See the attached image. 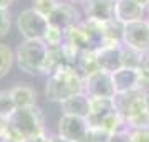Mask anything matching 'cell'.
<instances>
[{"mask_svg": "<svg viewBox=\"0 0 149 142\" xmlns=\"http://www.w3.org/2000/svg\"><path fill=\"white\" fill-rule=\"evenodd\" d=\"M43 132H45L43 112L37 106H28V107H17L7 117L0 137L3 142H23Z\"/></svg>", "mask_w": 149, "mask_h": 142, "instance_id": "obj_1", "label": "cell"}, {"mask_svg": "<svg viewBox=\"0 0 149 142\" xmlns=\"http://www.w3.org/2000/svg\"><path fill=\"white\" fill-rule=\"evenodd\" d=\"M78 93H83V78L73 66L60 68L48 76L45 94L50 101L61 103Z\"/></svg>", "mask_w": 149, "mask_h": 142, "instance_id": "obj_2", "label": "cell"}, {"mask_svg": "<svg viewBox=\"0 0 149 142\" xmlns=\"http://www.w3.org/2000/svg\"><path fill=\"white\" fill-rule=\"evenodd\" d=\"M48 45L43 40H25L17 48L15 58L18 61V68L27 74H42L43 61L47 56Z\"/></svg>", "mask_w": 149, "mask_h": 142, "instance_id": "obj_3", "label": "cell"}, {"mask_svg": "<svg viewBox=\"0 0 149 142\" xmlns=\"http://www.w3.org/2000/svg\"><path fill=\"white\" fill-rule=\"evenodd\" d=\"M113 104H114L116 112L124 119V122L148 109L146 101H144V91H141L139 88L126 91V93H116L113 96Z\"/></svg>", "mask_w": 149, "mask_h": 142, "instance_id": "obj_4", "label": "cell"}, {"mask_svg": "<svg viewBox=\"0 0 149 142\" xmlns=\"http://www.w3.org/2000/svg\"><path fill=\"white\" fill-rule=\"evenodd\" d=\"M17 26L25 40H43L48 30V20L47 17H43L37 10L28 8L18 15Z\"/></svg>", "mask_w": 149, "mask_h": 142, "instance_id": "obj_5", "label": "cell"}, {"mask_svg": "<svg viewBox=\"0 0 149 142\" xmlns=\"http://www.w3.org/2000/svg\"><path fill=\"white\" fill-rule=\"evenodd\" d=\"M83 93L88 98H113L116 93H114L111 74L104 71H96L90 76H85Z\"/></svg>", "mask_w": 149, "mask_h": 142, "instance_id": "obj_6", "label": "cell"}, {"mask_svg": "<svg viewBox=\"0 0 149 142\" xmlns=\"http://www.w3.org/2000/svg\"><path fill=\"white\" fill-rule=\"evenodd\" d=\"M123 45L134 48L141 53L149 51V28L146 20H136L124 23Z\"/></svg>", "mask_w": 149, "mask_h": 142, "instance_id": "obj_7", "label": "cell"}, {"mask_svg": "<svg viewBox=\"0 0 149 142\" xmlns=\"http://www.w3.org/2000/svg\"><path fill=\"white\" fill-rule=\"evenodd\" d=\"M90 126L85 117L63 114L58 121V134L70 142H83Z\"/></svg>", "mask_w": 149, "mask_h": 142, "instance_id": "obj_8", "label": "cell"}, {"mask_svg": "<svg viewBox=\"0 0 149 142\" xmlns=\"http://www.w3.org/2000/svg\"><path fill=\"white\" fill-rule=\"evenodd\" d=\"M47 20L50 26H55L63 33H66L71 26L78 23V10L71 3L60 2L58 7L47 17Z\"/></svg>", "mask_w": 149, "mask_h": 142, "instance_id": "obj_9", "label": "cell"}, {"mask_svg": "<svg viewBox=\"0 0 149 142\" xmlns=\"http://www.w3.org/2000/svg\"><path fill=\"white\" fill-rule=\"evenodd\" d=\"M86 18L104 23L116 18V0H85Z\"/></svg>", "mask_w": 149, "mask_h": 142, "instance_id": "obj_10", "label": "cell"}, {"mask_svg": "<svg viewBox=\"0 0 149 142\" xmlns=\"http://www.w3.org/2000/svg\"><path fill=\"white\" fill-rule=\"evenodd\" d=\"M96 58L101 71L113 74L114 71L123 68L121 45H108V46H103L101 50H96Z\"/></svg>", "mask_w": 149, "mask_h": 142, "instance_id": "obj_11", "label": "cell"}, {"mask_svg": "<svg viewBox=\"0 0 149 142\" xmlns=\"http://www.w3.org/2000/svg\"><path fill=\"white\" fill-rule=\"evenodd\" d=\"M113 98H90V114L86 117L90 127H101L103 121L114 112Z\"/></svg>", "mask_w": 149, "mask_h": 142, "instance_id": "obj_12", "label": "cell"}, {"mask_svg": "<svg viewBox=\"0 0 149 142\" xmlns=\"http://www.w3.org/2000/svg\"><path fill=\"white\" fill-rule=\"evenodd\" d=\"M113 78V86H114V93H126L131 89H138L139 88V69H133V68H124L118 69L111 74Z\"/></svg>", "mask_w": 149, "mask_h": 142, "instance_id": "obj_13", "label": "cell"}, {"mask_svg": "<svg viewBox=\"0 0 149 142\" xmlns=\"http://www.w3.org/2000/svg\"><path fill=\"white\" fill-rule=\"evenodd\" d=\"M65 66H73L70 63L68 56L63 50V45H55V46H48L47 50V56L43 61V73H47L48 76L55 71H58L60 68Z\"/></svg>", "mask_w": 149, "mask_h": 142, "instance_id": "obj_14", "label": "cell"}, {"mask_svg": "<svg viewBox=\"0 0 149 142\" xmlns=\"http://www.w3.org/2000/svg\"><path fill=\"white\" fill-rule=\"evenodd\" d=\"M63 114L68 116H78V117H88L90 114V98L85 93H78V94L70 96L68 99L60 103Z\"/></svg>", "mask_w": 149, "mask_h": 142, "instance_id": "obj_15", "label": "cell"}, {"mask_svg": "<svg viewBox=\"0 0 149 142\" xmlns=\"http://www.w3.org/2000/svg\"><path fill=\"white\" fill-rule=\"evenodd\" d=\"M144 10L146 8L136 0H116V18L123 23L143 20Z\"/></svg>", "mask_w": 149, "mask_h": 142, "instance_id": "obj_16", "label": "cell"}, {"mask_svg": "<svg viewBox=\"0 0 149 142\" xmlns=\"http://www.w3.org/2000/svg\"><path fill=\"white\" fill-rule=\"evenodd\" d=\"M81 26H83L86 37H88V42H90V45H91V50H101V48L106 45V37H104L103 23L86 18V20L81 23Z\"/></svg>", "mask_w": 149, "mask_h": 142, "instance_id": "obj_17", "label": "cell"}, {"mask_svg": "<svg viewBox=\"0 0 149 142\" xmlns=\"http://www.w3.org/2000/svg\"><path fill=\"white\" fill-rule=\"evenodd\" d=\"M10 94L17 107H28V106H35L37 103V91L27 84H18L15 88H12Z\"/></svg>", "mask_w": 149, "mask_h": 142, "instance_id": "obj_18", "label": "cell"}, {"mask_svg": "<svg viewBox=\"0 0 149 142\" xmlns=\"http://www.w3.org/2000/svg\"><path fill=\"white\" fill-rule=\"evenodd\" d=\"M66 45H70L71 48H74L78 53L85 51V50H91V45L88 42V37H86L85 30L81 23H76L66 32Z\"/></svg>", "mask_w": 149, "mask_h": 142, "instance_id": "obj_19", "label": "cell"}, {"mask_svg": "<svg viewBox=\"0 0 149 142\" xmlns=\"http://www.w3.org/2000/svg\"><path fill=\"white\" fill-rule=\"evenodd\" d=\"M104 37H106V45H123V33H124V23L119 21L118 18L108 20L103 23Z\"/></svg>", "mask_w": 149, "mask_h": 142, "instance_id": "obj_20", "label": "cell"}, {"mask_svg": "<svg viewBox=\"0 0 149 142\" xmlns=\"http://www.w3.org/2000/svg\"><path fill=\"white\" fill-rule=\"evenodd\" d=\"M78 68L80 71H83L85 76H90V74L96 73V71H101L100 69V64H98V58H96V50H85L78 55Z\"/></svg>", "mask_w": 149, "mask_h": 142, "instance_id": "obj_21", "label": "cell"}, {"mask_svg": "<svg viewBox=\"0 0 149 142\" xmlns=\"http://www.w3.org/2000/svg\"><path fill=\"white\" fill-rule=\"evenodd\" d=\"M121 55H123V66L124 68H133V69H139L141 60H143L144 53L129 48L126 45H121Z\"/></svg>", "mask_w": 149, "mask_h": 142, "instance_id": "obj_22", "label": "cell"}, {"mask_svg": "<svg viewBox=\"0 0 149 142\" xmlns=\"http://www.w3.org/2000/svg\"><path fill=\"white\" fill-rule=\"evenodd\" d=\"M12 64H13V51L8 45L0 43V78H3L10 71Z\"/></svg>", "mask_w": 149, "mask_h": 142, "instance_id": "obj_23", "label": "cell"}, {"mask_svg": "<svg viewBox=\"0 0 149 142\" xmlns=\"http://www.w3.org/2000/svg\"><path fill=\"white\" fill-rule=\"evenodd\" d=\"M15 109H17V106L13 103V98H12L10 91H0V117L7 119Z\"/></svg>", "mask_w": 149, "mask_h": 142, "instance_id": "obj_24", "label": "cell"}, {"mask_svg": "<svg viewBox=\"0 0 149 142\" xmlns=\"http://www.w3.org/2000/svg\"><path fill=\"white\" fill-rule=\"evenodd\" d=\"M58 3L60 0H33V10H37L43 17H48L58 7Z\"/></svg>", "mask_w": 149, "mask_h": 142, "instance_id": "obj_25", "label": "cell"}, {"mask_svg": "<svg viewBox=\"0 0 149 142\" xmlns=\"http://www.w3.org/2000/svg\"><path fill=\"white\" fill-rule=\"evenodd\" d=\"M109 132H106L104 129H100V127H90L88 132H86L83 142H108L109 141Z\"/></svg>", "mask_w": 149, "mask_h": 142, "instance_id": "obj_26", "label": "cell"}, {"mask_svg": "<svg viewBox=\"0 0 149 142\" xmlns=\"http://www.w3.org/2000/svg\"><path fill=\"white\" fill-rule=\"evenodd\" d=\"M63 35L65 33L55 26H50L48 25V30L43 37V42L47 43L48 46H55V45H61V40H63Z\"/></svg>", "mask_w": 149, "mask_h": 142, "instance_id": "obj_27", "label": "cell"}, {"mask_svg": "<svg viewBox=\"0 0 149 142\" xmlns=\"http://www.w3.org/2000/svg\"><path fill=\"white\" fill-rule=\"evenodd\" d=\"M12 20H10V12L8 8H0V37H5L10 30Z\"/></svg>", "mask_w": 149, "mask_h": 142, "instance_id": "obj_28", "label": "cell"}, {"mask_svg": "<svg viewBox=\"0 0 149 142\" xmlns=\"http://www.w3.org/2000/svg\"><path fill=\"white\" fill-rule=\"evenodd\" d=\"M129 142H149V127L144 129H131Z\"/></svg>", "mask_w": 149, "mask_h": 142, "instance_id": "obj_29", "label": "cell"}, {"mask_svg": "<svg viewBox=\"0 0 149 142\" xmlns=\"http://www.w3.org/2000/svg\"><path fill=\"white\" fill-rule=\"evenodd\" d=\"M139 74H141V78L149 79V51H146L143 55V60H141V64H139Z\"/></svg>", "mask_w": 149, "mask_h": 142, "instance_id": "obj_30", "label": "cell"}, {"mask_svg": "<svg viewBox=\"0 0 149 142\" xmlns=\"http://www.w3.org/2000/svg\"><path fill=\"white\" fill-rule=\"evenodd\" d=\"M108 142H129V129L113 132L111 136H109V141Z\"/></svg>", "mask_w": 149, "mask_h": 142, "instance_id": "obj_31", "label": "cell"}, {"mask_svg": "<svg viewBox=\"0 0 149 142\" xmlns=\"http://www.w3.org/2000/svg\"><path fill=\"white\" fill-rule=\"evenodd\" d=\"M50 139H52V137H48L47 134L43 132V134H40V136L30 137V139H27V141H23V142H50Z\"/></svg>", "mask_w": 149, "mask_h": 142, "instance_id": "obj_32", "label": "cell"}, {"mask_svg": "<svg viewBox=\"0 0 149 142\" xmlns=\"http://www.w3.org/2000/svg\"><path fill=\"white\" fill-rule=\"evenodd\" d=\"M13 0H0V8H8V5H10Z\"/></svg>", "mask_w": 149, "mask_h": 142, "instance_id": "obj_33", "label": "cell"}, {"mask_svg": "<svg viewBox=\"0 0 149 142\" xmlns=\"http://www.w3.org/2000/svg\"><path fill=\"white\" fill-rule=\"evenodd\" d=\"M50 142H70V141H66V139H63V137H52L50 139Z\"/></svg>", "mask_w": 149, "mask_h": 142, "instance_id": "obj_34", "label": "cell"}, {"mask_svg": "<svg viewBox=\"0 0 149 142\" xmlns=\"http://www.w3.org/2000/svg\"><path fill=\"white\" fill-rule=\"evenodd\" d=\"M136 2H138L139 5H143V7H144V8H146V7H148V5H149V0H136Z\"/></svg>", "mask_w": 149, "mask_h": 142, "instance_id": "obj_35", "label": "cell"}, {"mask_svg": "<svg viewBox=\"0 0 149 142\" xmlns=\"http://www.w3.org/2000/svg\"><path fill=\"white\" fill-rule=\"evenodd\" d=\"M144 101H146V107H148V111H149V91L144 93Z\"/></svg>", "mask_w": 149, "mask_h": 142, "instance_id": "obj_36", "label": "cell"}, {"mask_svg": "<svg viewBox=\"0 0 149 142\" xmlns=\"http://www.w3.org/2000/svg\"><path fill=\"white\" fill-rule=\"evenodd\" d=\"M3 126H5V119H3V117H0V134H2V129H3Z\"/></svg>", "mask_w": 149, "mask_h": 142, "instance_id": "obj_37", "label": "cell"}, {"mask_svg": "<svg viewBox=\"0 0 149 142\" xmlns=\"http://www.w3.org/2000/svg\"><path fill=\"white\" fill-rule=\"evenodd\" d=\"M146 23H148V28H149V18H148V20H146Z\"/></svg>", "mask_w": 149, "mask_h": 142, "instance_id": "obj_38", "label": "cell"}, {"mask_svg": "<svg viewBox=\"0 0 149 142\" xmlns=\"http://www.w3.org/2000/svg\"><path fill=\"white\" fill-rule=\"evenodd\" d=\"M74 2H85V0H74Z\"/></svg>", "mask_w": 149, "mask_h": 142, "instance_id": "obj_39", "label": "cell"}, {"mask_svg": "<svg viewBox=\"0 0 149 142\" xmlns=\"http://www.w3.org/2000/svg\"><path fill=\"white\" fill-rule=\"evenodd\" d=\"M146 8H148V12H149V5H148V7H146Z\"/></svg>", "mask_w": 149, "mask_h": 142, "instance_id": "obj_40", "label": "cell"}, {"mask_svg": "<svg viewBox=\"0 0 149 142\" xmlns=\"http://www.w3.org/2000/svg\"><path fill=\"white\" fill-rule=\"evenodd\" d=\"M2 142H3V141H2Z\"/></svg>", "mask_w": 149, "mask_h": 142, "instance_id": "obj_41", "label": "cell"}]
</instances>
